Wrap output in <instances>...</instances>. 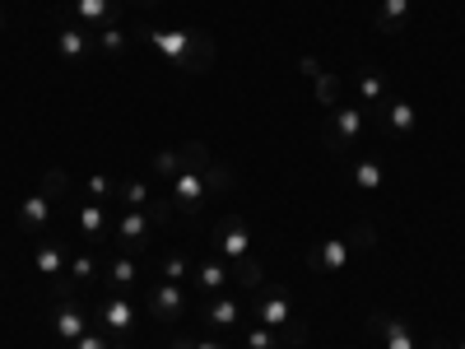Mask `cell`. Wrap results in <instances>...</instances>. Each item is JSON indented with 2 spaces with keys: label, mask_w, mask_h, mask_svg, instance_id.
I'll list each match as a JSON object with an SVG mask.
<instances>
[{
  "label": "cell",
  "mask_w": 465,
  "mask_h": 349,
  "mask_svg": "<svg viewBox=\"0 0 465 349\" xmlns=\"http://www.w3.org/2000/svg\"><path fill=\"white\" fill-rule=\"evenodd\" d=\"M140 43H149L153 52L168 56L186 75H205L214 65V43H210L205 33H191V28H153V24H144L140 28Z\"/></svg>",
  "instance_id": "obj_1"
},
{
  "label": "cell",
  "mask_w": 465,
  "mask_h": 349,
  "mask_svg": "<svg viewBox=\"0 0 465 349\" xmlns=\"http://www.w3.org/2000/svg\"><path fill=\"white\" fill-rule=\"evenodd\" d=\"M363 131H368V107H363V103H340V107L331 112L322 140H326V149L335 154V159H344V154L363 140Z\"/></svg>",
  "instance_id": "obj_2"
},
{
  "label": "cell",
  "mask_w": 465,
  "mask_h": 349,
  "mask_svg": "<svg viewBox=\"0 0 465 349\" xmlns=\"http://www.w3.org/2000/svg\"><path fill=\"white\" fill-rule=\"evenodd\" d=\"M210 247H214L228 265H242L247 256H256L252 228H247L242 214H219V219H214V233H210Z\"/></svg>",
  "instance_id": "obj_3"
},
{
  "label": "cell",
  "mask_w": 465,
  "mask_h": 349,
  "mask_svg": "<svg viewBox=\"0 0 465 349\" xmlns=\"http://www.w3.org/2000/svg\"><path fill=\"white\" fill-rule=\"evenodd\" d=\"M210 168V164H205ZM205 168L201 164H186L173 182H168V205L177 214H201L205 201H210V182H205Z\"/></svg>",
  "instance_id": "obj_4"
},
{
  "label": "cell",
  "mask_w": 465,
  "mask_h": 349,
  "mask_svg": "<svg viewBox=\"0 0 465 349\" xmlns=\"http://www.w3.org/2000/svg\"><path fill=\"white\" fill-rule=\"evenodd\" d=\"M144 307L159 326H173L186 317V284H173V280H153V289H144Z\"/></svg>",
  "instance_id": "obj_5"
},
{
  "label": "cell",
  "mask_w": 465,
  "mask_h": 349,
  "mask_svg": "<svg viewBox=\"0 0 465 349\" xmlns=\"http://www.w3.org/2000/svg\"><path fill=\"white\" fill-rule=\"evenodd\" d=\"M153 243V214L149 210H122L116 214V252L140 256Z\"/></svg>",
  "instance_id": "obj_6"
},
{
  "label": "cell",
  "mask_w": 465,
  "mask_h": 349,
  "mask_svg": "<svg viewBox=\"0 0 465 349\" xmlns=\"http://www.w3.org/2000/svg\"><path fill=\"white\" fill-rule=\"evenodd\" d=\"M191 284H196V294H205V298H219L228 289H238V270H232L223 256L219 261H201V265H191Z\"/></svg>",
  "instance_id": "obj_7"
},
{
  "label": "cell",
  "mask_w": 465,
  "mask_h": 349,
  "mask_svg": "<svg viewBox=\"0 0 465 349\" xmlns=\"http://www.w3.org/2000/svg\"><path fill=\"white\" fill-rule=\"evenodd\" d=\"M256 322H261V326H270V331H284V326H293V303H289L284 284L256 289Z\"/></svg>",
  "instance_id": "obj_8"
},
{
  "label": "cell",
  "mask_w": 465,
  "mask_h": 349,
  "mask_svg": "<svg viewBox=\"0 0 465 349\" xmlns=\"http://www.w3.org/2000/svg\"><path fill=\"white\" fill-rule=\"evenodd\" d=\"M368 331L381 340V349H419L414 326L401 317H386V313H368Z\"/></svg>",
  "instance_id": "obj_9"
},
{
  "label": "cell",
  "mask_w": 465,
  "mask_h": 349,
  "mask_svg": "<svg viewBox=\"0 0 465 349\" xmlns=\"http://www.w3.org/2000/svg\"><path fill=\"white\" fill-rule=\"evenodd\" d=\"M89 52H94V37H89L84 24H61V28H56V56H61L65 65H80Z\"/></svg>",
  "instance_id": "obj_10"
},
{
  "label": "cell",
  "mask_w": 465,
  "mask_h": 349,
  "mask_svg": "<svg viewBox=\"0 0 465 349\" xmlns=\"http://www.w3.org/2000/svg\"><path fill=\"white\" fill-rule=\"evenodd\" d=\"M349 256H354V243L349 238H326L317 252H307V265L322 270V275H335V270L349 265Z\"/></svg>",
  "instance_id": "obj_11"
},
{
  "label": "cell",
  "mask_w": 465,
  "mask_h": 349,
  "mask_svg": "<svg viewBox=\"0 0 465 349\" xmlns=\"http://www.w3.org/2000/svg\"><path fill=\"white\" fill-rule=\"evenodd\" d=\"M52 331H56V340H61V344H74V340H80V335L89 331V317H84V307L65 298V303L56 307V313H52Z\"/></svg>",
  "instance_id": "obj_12"
},
{
  "label": "cell",
  "mask_w": 465,
  "mask_h": 349,
  "mask_svg": "<svg viewBox=\"0 0 465 349\" xmlns=\"http://www.w3.org/2000/svg\"><path fill=\"white\" fill-rule=\"evenodd\" d=\"M205 326L210 331H232V326H242V303L232 298V294H219V298H210L205 303Z\"/></svg>",
  "instance_id": "obj_13"
},
{
  "label": "cell",
  "mask_w": 465,
  "mask_h": 349,
  "mask_svg": "<svg viewBox=\"0 0 465 349\" xmlns=\"http://www.w3.org/2000/svg\"><path fill=\"white\" fill-rule=\"evenodd\" d=\"M98 317H103V331H112V335H131L135 331V307H131L126 294H112Z\"/></svg>",
  "instance_id": "obj_14"
},
{
  "label": "cell",
  "mask_w": 465,
  "mask_h": 349,
  "mask_svg": "<svg viewBox=\"0 0 465 349\" xmlns=\"http://www.w3.org/2000/svg\"><path fill=\"white\" fill-rule=\"evenodd\" d=\"M98 284V256L94 252H80L70 261V280H56V294L70 298V289H94Z\"/></svg>",
  "instance_id": "obj_15"
},
{
  "label": "cell",
  "mask_w": 465,
  "mask_h": 349,
  "mask_svg": "<svg viewBox=\"0 0 465 349\" xmlns=\"http://www.w3.org/2000/svg\"><path fill=\"white\" fill-rule=\"evenodd\" d=\"M386 98H391V85H386V75H381L377 65H363V70H359V103H363L368 112H381Z\"/></svg>",
  "instance_id": "obj_16"
},
{
  "label": "cell",
  "mask_w": 465,
  "mask_h": 349,
  "mask_svg": "<svg viewBox=\"0 0 465 349\" xmlns=\"http://www.w3.org/2000/svg\"><path fill=\"white\" fill-rule=\"evenodd\" d=\"M386 107V131H391V135H414L419 131V107L414 103H405V98H386L381 103Z\"/></svg>",
  "instance_id": "obj_17"
},
{
  "label": "cell",
  "mask_w": 465,
  "mask_h": 349,
  "mask_svg": "<svg viewBox=\"0 0 465 349\" xmlns=\"http://www.w3.org/2000/svg\"><path fill=\"white\" fill-rule=\"evenodd\" d=\"M15 214H19V228H28V233L47 228V219H52V196H47V191H33V196L19 201Z\"/></svg>",
  "instance_id": "obj_18"
},
{
  "label": "cell",
  "mask_w": 465,
  "mask_h": 349,
  "mask_svg": "<svg viewBox=\"0 0 465 349\" xmlns=\"http://www.w3.org/2000/svg\"><path fill=\"white\" fill-rule=\"evenodd\" d=\"M107 210L98 205V201H89V205H80V214H74V228L84 233V243H103L107 238Z\"/></svg>",
  "instance_id": "obj_19"
},
{
  "label": "cell",
  "mask_w": 465,
  "mask_h": 349,
  "mask_svg": "<svg viewBox=\"0 0 465 349\" xmlns=\"http://www.w3.org/2000/svg\"><path fill=\"white\" fill-rule=\"evenodd\" d=\"M107 284H112V289H135V284H140V261H135L131 252H116V256L107 261Z\"/></svg>",
  "instance_id": "obj_20"
},
{
  "label": "cell",
  "mask_w": 465,
  "mask_h": 349,
  "mask_svg": "<svg viewBox=\"0 0 465 349\" xmlns=\"http://www.w3.org/2000/svg\"><path fill=\"white\" fill-rule=\"evenodd\" d=\"M349 182H354L359 191H368V196H377V191L386 186V168L377 159H359V164H349Z\"/></svg>",
  "instance_id": "obj_21"
},
{
  "label": "cell",
  "mask_w": 465,
  "mask_h": 349,
  "mask_svg": "<svg viewBox=\"0 0 465 349\" xmlns=\"http://www.w3.org/2000/svg\"><path fill=\"white\" fill-rule=\"evenodd\" d=\"M414 15V0H381L377 5V28L381 33H401Z\"/></svg>",
  "instance_id": "obj_22"
},
{
  "label": "cell",
  "mask_w": 465,
  "mask_h": 349,
  "mask_svg": "<svg viewBox=\"0 0 465 349\" xmlns=\"http://www.w3.org/2000/svg\"><path fill=\"white\" fill-rule=\"evenodd\" d=\"M74 15H80L84 28H103L116 19V0H74Z\"/></svg>",
  "instance_id": "obj_23"
},
{
  "label": "cell",
  "mask_w": 465,
  "mask_h": 349,
  "mask_svg": "<svg viewBox=\"0 0 465 349\" xmlns=\"http://www.w3.org/2000/svg\"><path fill=\"white\" fill-rule=\"evenodd\" d=\"M33 265H37V275L61 280V270H65V252H61L56 243H37V247H33Z\"/></svg>",
  "instance_id": "obj_24"
},
{
  "label": "cell",
  "mask_w": 465,
  "mask_h": 349,
  "mask_svg": "<svg viewBox=\"0 0 465 349\" xmlns=\"http://www.w3.org/2000/svg\"><path fill=\"white\" fill-rule=\"evenodd\" d=\"M126 47H131V33H126L122 19H112V24L98 28V52H103V56H122Z\"/></svg>",
  "instance_id": "obj_25"
},
{
  "label": "cell",
  "mask_w": 465,
  "mask_h": 349,
  "mask_svg": "<svg viewBox=\"0 0 465 349\" xmlns=\"http://www.w3.org/2000/svg\"><path fill=\"white\" fill-rule=\"evenodd\" d=\"M116 201H122V210H149V182H144V177L122 182V191H116Z\"/></svg>",
  "instance_id": "obj_26"
},
{
  "label": "cell",
  "mask_w": 465,
  "mask_h": 349,
  "mask_svg": "<svg viewBox=\"0 0 465 349\" xmlns=\"http://www.w3.org/2000/svg\"><path fill=\"white\" fill-rule=\"evenodd\" d=\"M312 89H317V103H322L326 112H335V107L344 103V80H340V75H322Z\"/></svg>",
  "instance_id": "obj_27"
},
{
  "label": "cell",
  "mask_w": 465,
  "mask_h": 349,
  "mask_svg": "<svg viewBox=\"0 0 465 349\" xmlns=\"http://www.w3.org/2000/svg\"><path fill=\"white\" fill-rule=\"evenodd\" d=\"M163 280H173V284H186L191 280V256H182V252H173V256H163Z\"/></svg>",
  "instance_id": "obj_28"
},
{
  "label": "cell",
  "mask_w": 465,
  "mask_h": 349,
  "mask_svg": "<svg viewBox=\"0 0 465 349\" xmlns=\"http://www.w3.org/2000/svg\"><path fill=\"white\" fill-rule=\"evenodd\" d=\"M205 182H210V191H214V196H223V191H232V186H238L232 168H223V164H210V168H205Z\"/></svg>",
  "instance_id": "obj_29"
},
{
  "label": "cell",
  "mask_w": 465,
  "mask_h": 349,
  "mask_svg": "<svg viewBox=\"0 0 465 349\" xmlns=\"http://www.w3.org/2000/svg\"><path fill=\"white\" fill-rule=\"evenodd\" d=\"M247 349H280V331H270V326H247Z\"/></svg>",
  "instance_id": "obj_30"
},
{
  "label": "cell",
  "mask_w": 465,
  "mask_h": 349,
  "mask_svg": "<svg viewBox=\"0 0 465 349\" xmlns=\"http://www.w3.org/2000/svg\"><path fill=\"white\" fill-rule=\"evenodd\" d=\"M84 186H89V196H94V201H107V196H116V191H122V182H112L107 173L84 177Z\"/></svg>",
  "instance_id": "obj_31"
},
{
  "label": "cell",
  "mask_w": 465,
  "mask_h": 349,
  "mask_svg": "<svg viewBox=\"0 0 465 349\" xmlns=\"http://www.w3.org/2000/svg\"><path fill=\"white\" fill-rule=\"evenodd\" d=\"M37 191H47V196H61L65 191V168H47V177H43V186Z\"/></svg>",
  "instance_id": "obj_32"
},
{
  "label": "cell",
  "mask_w": 465,
  "mask_h": 349,
  "mask_svg": "<svg viewBox=\"0 0 465 349\" xmlns=\"http://www.w3.org/2000/svg\"><path fill=\"white\" fill-rule=\"evenodd\" d=\"M70 349H107V335H103V331H84V335L74 340Z\"/></svg>",
  "instance_id": "obj_33"
},
{
  "label": "cell",
  "mask_w": 465,
  "mask_h": 349,
  "mask_svg": "<svg viewBox=\"0 0 465 349\" xmlns=\"http://www.w3.org/2000/svg\"><path fill=\"white\" fill-rule=\"evenodd\" d=\"M173 349H232V344H223V340H210V335H201V340H177Z\"/></svg>",
  "instance_id": "obj_34"
},
{
  "label": "cell",
  "mask_w": 465,
  "mask_h": 349,
  "mask_svg": "<svg viewBox=\"0 0 465 349\" xmlns=\"http://www.w3.org/2000/svg\"><path fill=\"white\" fill-rule=\"evenodd\" d=\"M298 70H302V75H307V80H312V85H317V80H322V75H326L317 56H298Z\"/></svg>",
  "instance_id": "obj_35"
},
{
  "label": "cell",
  "mask_w": 465,
  "mask_h": 349,
  "mask_svg": "<svg viewBox=\"0 0 465 349\" xmlns=\"http://www.w3.org/2000/svg\"><path fill=\"white\" fill-rule=\"evenodd\" d=\"M131 5H140V10H153V5H159V0H131Z\"/></svg>",
  "instance_id": "obj_36"
},
{
  "label": "cell",
  "mask_w": 465,
  "mask_h": 349,
  "mask_svg": "<svg viewBox=\"0 0 465 349\" xmlns=\"http://www.w3.org/2000/svg\"><path fill=\"white\" fill-rule=\"evenodd\" d=\"M116 349H131V344H116Z\"/></svg>",
  "instance_id": "obj_37"
},
{
  "label": "cell",
  "mask_w": 465,
  "mask_h": 349,
  "mask_svg": "<svg viewBox=\"0 0 465 349\" xmlns=\"http://www.w3.org/2000/svg\"><path fill=\"white\" fill-rule=\"evenodd\" d=\"M456 349H465V340H460V344H456Z\"/></svg>",
  "instance_id": "obj_38"
},
{
  "label": "cell",
  "mask_w": 465,
  "mask_h": 349,
  "mask_svg": "<svg viewBox=\"0 0 465 349\" xmlns=\"http://www.w3.org/2000/svg\"><path fill=\"white\" fill-rule=\"evenodd\" d=\"M0 24H5V15H0Z\"/></svg>",
  "instance_id": "obj_39"
}]
</instances>
